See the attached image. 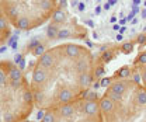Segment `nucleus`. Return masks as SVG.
I'll use <instances>...</instances> for the list:
<instances>
[{"instance_id": "nucleus-1", "label": "nucleus", "mask_w": 146, "mask_h": 122, "mask_svg": "<svg viewBox=\"0 0 146 122\" xmlns=\"http://www.w3.org/2000/svg\"><path fill=\"white\" fill-rule=\"evenodd\" d=\"M55 65H56V53H55V51H46L39 58V68H42V69H54Z\"/></svg>"}, {"instance_id": "nucleus-2", "label": "nucleus", "mask_w": 146, "mask_h": 122, "mask_svg": "<svg viewBox=\"0 0 146 122\" xmlns=\"http://www.w3.org/2000/svg\"><path fill=\"white\" fill-rule=\"evenodd\" d=\"M48 72L45 69H42V68H36L34 70V73H33V86H44L46 82H48Z\"/></svg>"}, {"instance_id": "nucleus-3", "label": "nucleus", "mask_w": 146, "mask_h": 122, "mask_svg": "<svg viewBox=\"0 0 146 122\" xmlns=\"http://www.w3.org/2000/svg\"><path fill=\"white\" fill-rule=\"evenodd\" d=\"M14 25L17 27L18 30H30V28H33L34 25L31 24V21H30V18L28 17H24V16H20V17L14 21Z\"/></svg>"}, {"instance_id": "nucleus-4", "label": "nucleus", "mask_w": 146, "mask_h": 122, "mask_svg": "<svg viewBox=\"0 0 146 122\" xmlns=\"http://www.w3.org/2000/svg\"><path fill=\"white\" fill-rule=\"evenodd\" d=\"M9 79L10 80H13V82H17L20 83L21 80H23V73H21V70L16 68V66H13V65H10V69H9Z\"/></svg>"}, {"instance_id": "nucleus-5", "label": "nucleus", "mask_w": 146, "mask_h": 122, "mask_svg": "<svg viewBox=\"0 0 146 122\" xmlns=\"http://www.w3.org/2000/svg\"><path fill=\"white\" fill-rule=\"evenodd\" d=\"M63 21H66V13H65V10L63 9H56L54 11V14H52V23L54 24H60V23H63Z\"/></svg>"}, {"instance_id": "nucleus-6", "label": "nucleus", "mask_w": 146, "mask_h": 122, "mask_svg": "<svg viewBox=\"0 0 146 122\" xmlns=\"http://www.w3.org/2000/svg\"><path fill=\"white\" fill-rule=\"evenodd\" d=\"M58 32H59V28H58V24H54L51 23L46 28V36L49 39H56L58 38Z\"/></svg>"}, {"instance_id": "nucleus-7", "label": "nucleus", "mask_w": 146, "mask_h": 122, "mask_svg": "<svg viewBox=\"0 0 146 122\" xmlns=\"http://www.w3.org/2000/svg\"><path fill=\"white\" fill-rule=\"evenodd\" d=\"M33 94H34V100H35L36 103H42V101L46 100V94H45L44 90H36Z\"/></svg>"}, {"instance_id": "nucleus-8", "label": "nucleus", "mask_w": 146, "mask_h": 122, "mask_svg": "<svg viewBox=\"0 0 146 122\" xmlns=\"http://www.w3.org/2000/svg\"><path fill=\"white\" fill-rule=\"evenodd\" d=\"M58 121V117H56V112L55 111H46L44 119L41 122H56Z\"/></svg>"}, {"instance_id": "nucleus-9", "label": "nucleus", "mask_w": 146, "mask_h": 122, "mask_svg": "<svg viewBox=\"0 0 146 122\" xmlns=\"http://www.w3.org/2000/svg\"><path fill=\"white\" fill-rule=\"evenodd\" d=\"M138 68V73H139V76H141V82L143 83V86L146 88V65H142V66H136Z\"/></svg>"}, {"instance_id": "nucleus-10", "label": "nucleus", "mask_w": 146, "mask_h": 122, "mask_svg": "<svg viewBox=\"0 0 146 122\" xmlns=\"http://www.w3.org/2000/svg\"><path fill=\"white\" fill-rule=\"evenodd\" d=\"M132 49H133V42H131V41H127V42H124V44L121 45V51L124 53L132 52Z\"/></svg>"}, {"instance_id": "nucleus-11", "label": "nucleus", "mask_w": 146, "mask_h": 122, "mask_svg": "<svg viewBox=\"0 0 146 122\" xmlns=\"http://www.w3.org/2000/svg\"><path fill=\"white\" fill-rule=\"evenodd\" d=\"M45 52H46V51H45V45H44V44H39L35 49L33 51V55H34V56H39V55H41V56H42Z\"/></svg>"}, {"instance_id": "nucleus-12", "label": "nucleus", "mask_w": 146, "mask_h": 122, "mask_svg": "<svg viewBox=\"0 0 146 122\" xmlns=\"http://www.w3.org/2000/svg\"><path fill=\"white\" fill-rule=\"evenodd\" d=\"M23 100H24L25 103H30V101L34 100V94H33L30 90H25V91L23 93Z\"/></svg>"}, {"instance_id": "nucleus-13", "label": "nucleus", "mask_w": 146, "mask_h": 122, "mask_svg": "<svg viewBox=\"0 0 146 122\" xmlns=\"http://www.w3.org/2000/svg\"><path fill=\"white\" fill-rule=\"evenodd\" d=\"M9 28V21L4 16H0V31H6Z\"/></svg>"}, {"instance_id": "nucleus-14", "label": "nucleus", "mask_w": 146, "mask_h": 122, "mask_svg": "<svg viewBox=\"0 0 146 122\" xmlns=\"http://www.w3.org/2000/svg\"><path fill=\"white\" fill-rule=\"evenodd\" d=\"M70 36L69 34V31L68 30H59V32H58V38L56 39H68Z\"/></svg>"}, {"instance_id": "nucleus-15", "label": "nucleus", "mask_w": 146, "mask_h": 122, "mask_svg": "<svg viewBox=\"0 0 146 122\" xmlns=\"http://www.w3.org/2000/svg\"><path fill=\"white\" fill-rule=\"evenodd\" d=\"M38 45H39V38H34V39L28 44V46H27V48H28V51H31V52H33Z\"/></svg>"}, {"instance_id": "nucleus-16", "label": "nucleus", "mask_w": 146, "mask_h": 122, "mask_svg": "<svg viewBox=\"0 0 146 122\" xmlns=\"http://www.w3.org/2000/svg\"><path fill=\"white\" fill-rule=\"evenodd\" d=\"M3 121L4 122H16V117L13 112H6L4 117H3Z\"/></svg>"}, {"instance_id": "nucleus-17", "label": "nucleus", "mask_w": 146, "mask_h": 122, "mask_svg": "<svg viewBox=\"0 0 146 122\" xmlns=\"http://www.w3.org/2000/svg\"><path fill=\"white\" fill-rule=\"evenodd\" d=\"M9 77V74L4 72V69H1L0 68V86H3L4 83H6V79Z\"/></svg>"}, {"instance_id": "nucleus-18", "label": "nucleus", "mask_w": 146, "mask_h": 122, "mask_svg": "<svg viewBox=\"0 0 146 122\" xmlns=\"http://www.w3.org/2000/svg\"><path fill=\"white\" fill-rule=\"evenodd\" d=\"M45 114H46V111H45V109H39V111H38V114H36V119L42 121V119H44V117H45Z\"/></svg>"}, {"instance_id": "nucleus-19", "label": "nucleus", "mask_w": 146, "mask_h": 122, "mask_svg": "<svg viewBox=\"0 0 146 122\" xmlns=\"http://www.w3.org/2000/svg\"><path fill=\"white\" fill-rule=\"evenodd\" d=\"M23 59H24V58H23V55H21V53H17V55L14 56V63H16V65H18V63H20Z\"/></svg>"}, {"instance_id": "nucleus-20", "label": "nucleus", "mask_w": 146, "mask_h": 122, "mask_svg": "<svg viewBox=\"0 0 146 122\" xmlns=\"http://www.w3.org/2000/svg\"><path fill=\"white\" fill-rule=\"evenodd\" d=\"M18 69L21 70V72L25 69V59H23V60H21V62L18 63Z\"/></svg>"}, {"instance_id": "nucleus-21", "label": "nucleus", "mask_w": 146, "mask_h": 122, "mask_svg": "<svg viewBox=\"0 0 146 122\" xmlns=\"http://www.w3.org/2000/svg\"><path fill=\"white\" fill-rule=\"evenodd\" d=\"M6 51H7V46H1L0 48V53H4Z\"/></svg>"}, {"instance_id": "nucleus-22", "label": "nucleus", "mask_w": 146, "mask_h": 122, "mask_svg": "<svg viewBox=\"0 0 146 122\" xmlns=\"http://www.w3.org/2000/svg\"><path fill=\"white\" fill-rule=\"evenodd\" d=\"M17 46H18V44H17V42H14V44H13V45H11V48H13V49H14V51H16V49H17Z\"/></svg>"}, {"instance_id": "nucleus-23", "label": "nucleus", "mask_w": 146, "mask_h": 122, "mask_svg": "<svg viewBox=\"0 0 146 122\" xmlns=\"http://www.w3.org/2000/svg\"><path fill=\"white\" fill-rule=\"evenodd\" d=\"M0 11H1V7H0Z\"/></svg>"}]
</instances>
